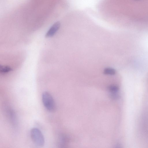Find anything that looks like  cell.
Here are the masks:
<instances>
[{
    "mask_svg": "<svg viewBox=\"0 0 148 148\" xmlns=\"http://www.w3.org/2000/svg\"><path fill=\"white\" fill-rule=\"evenodd\" d=\"M6 111L11 123L13 126H16L17 124V118L15 112L10 107L7 108Z\"/></svg>",
    "mask_w": 148,
    "mask_h": 148,
    "instance_id": "cell-3",
    "label": "cell"
},
{
    "mask_svg": "<svg viewBox=\"0 0 148 148\" xmlns=\"http://www.w3.org/2000/svg\"><path fill=\"white\" fill-rule=\"evenodd\" d=\"M12 70V68L8 66L1 65L0 66V72L2 74L8 73Z\"/></svg>",
    "mask_w": 148,
    "mask_h": 148,
    "instance_id": "cell-7",
    "label": "cell"
},
{
    "mask_svg": "<svg viewBox=\"0 0 148 148\" xmlns=\"http://www.w3.org/2000/svg\"><path fill=\"white\" fill-rule=\"evenodd\" d=\"M67 142V138L66 136L64 135H61L59 138L58 146L60 147H63L65 146Z\"/></svg>",
    "mask_w": 148,
    "mask_h": 148,
    "instance_id": "cell-6",
    "label": "cell"
},
{
    "mask_svg": "<svg viewBox=\"0 0 148 148\" xmlns=\"http://www.w3.org/2000/svg\"><path fill=\"white\" fill-rule=\"evenodd\" d=\"M60 26V23L57 21L54 23L50 27L46 34V38H50L53 36L59 29Z\"/></svg>",
    "mask_w": 148,
    "mask_h": 148,
    "instance_id": "cell-4",
    "label": "cell"
},
{
    "mask_svg": "<svg viewBox=\"0 0 148 148\" xmlns=\"http://www.w3.org/2000/svg\"><path fill=\"white\" fill-rule=\"evenodd\" d=\"M115 70L111 68H106L104 69L103 73L105 75H114L116 73Z\"/></svg>",
    "mask_w": 148,
    "mask_h": 148,
    "instance_id": "cell-8",
    "label": "cell"
},
{
    "mask_svg": "<svg viewBox=\"0 0 148 148\" xmlns=\"http://www.w3.org/2000/svg\"><path fill=\"white\" fill-rule=\"evenodd\" d=\"M108 89L111 93L112 97L115 99H117L119 96L118 94L119 90L118 87L114 85L110 86L108 88Z\"/></svg>",
    "mask_w": 148,
    "mask_h": 148,
    "instance_id": "cell-5",
    "label": "cell"
},
{
    "mask_svg": "<svg viewBox=\"0 0 148 148\" xmlns=\"http://www.w3.org/2000/svg\"><path fill=\"white\" fill-rule=\"evenodd\" d=\"M30 134L32 141L36 145L39 147L44 145L45 138L40 130L37 128H32L30 130Z\"/></svg>",
    "mask_w": 148,
    "mask_h": 148,
    "instance_id": "cell-2",
    "label": "cell"
},
{
    "mask_svg": "<svg viewBox=\"0 0 148 148\" xmlns=\"http://www.w3.org/2000/svg\"><path fill=\"white\" fill-rule=\"evenodd\" d=\"M42 102L45 108L51 112L54 111L56 106L54 100L51 95L48 92L45 91L42 94Z\"/></svg>",
    "mask_w": 148,
    "mask_h": 148,
    "instance_id": "cell-1",
    "label": "cell"
}]
</instances>
